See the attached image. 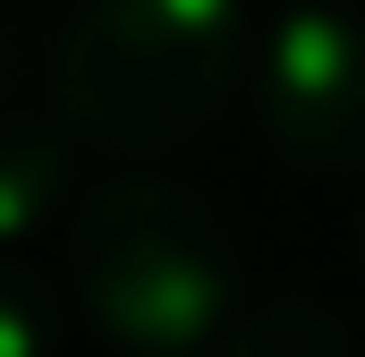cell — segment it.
Returning a JSON list of instances; mask_svg holds the SVG:
<instances>
[{
    "instance_id": "cell-1",
    "label": "cell",
    "mask_w": 365,
    "mask_h": 357,
    "mask_svg": "<svg viewBox=\"0 0 365 357\" xmlns=\"http://www.w3.org/2000/svg\"><path fill=\"white\" fill-rule=\"evenodd\" d=\"M247 60L238 0H86L51 43L43 102L68 119L77 145L162 154L195 136Z\"/></svg>"
},
{
    "instance_id": "cell-2",
    "label": "cell",
    "mask_w": 365,
    "mask_h": 357,
    "mask_svg": "<svg viewBox=\"0 0 365 357\" xmlns=\"http://www.w3.org/2000/svg\"><path fill=\"white\" fill-rule=\"evenodd\" d=\"M68 289L128 357H195L230 332L238 256L230 221L179 178H102L68 230Z\"/></svg>"
},
{
    "instance_id": "cell-3",
    "label": "cell",
    "mask_w": 365,
    "mask_h": 357,
    "mask_svg": "<svg viewBox=\"0 0 365 357\" xmlns=\"http://www.w3.org/2000/svg\"><path fill=\"white\" fill-rule=\"evenodd\" d=\"M255 111L272 154L306 171H357L365 162V9L306 0L289 9L255 69Z\"/></svg>"
},
{
    "instance_id": "cell-4",
    "label": "cell",
    "mask_w": 365,
    "mask_h": 357,
    "mask_svg": "<svg viewBox=\"0 0 365 357\" xmlns=\"http://www.w3.org/2000/svg\"><path fill=\"white\" fill-rule=\"evenodd\" d=\"M68 145L77 136L51 102L43 111L0 102V247H17L51 221V204L68 196Z\"/></svg>"
},
{
    "instance_id": "cell-5",
    "label": "cell",
    "mask_w": 365,
    "mask_h": 357,
    "mask_svg": "<svg viewBox=\"0 0 365 357\" xmlns=\"http://www.w3.org/2000/svg\"><path fill=\"white\" fill-rule=\"evenodd\" d=\"M212 357H349V332H340V315H323L314 298H272V306H255V315H238Z\"/></svg>"
},
{
    "instance_id": "cell-6",
    "label": "cell",
    "mask_w": 365,
    "mask_h": 357,
    "mask_svg": "<svg viewBox=\"0 0 365 357\" xmlns=\"http://www.w3.org/2000/svg\"><path fill=\"white\" fill-rule=\"evenodd\" d=\"M0 357H51V298L17 264H0Z\"/></svg>"
},
{
    "instance_id": "cell-7",
    "label": "cell",
    "mask_w": 365,
    "mask_h": 357,
    "mask_svg": "<svg viewBox=\"0 0 365 357\" xmlns=\"http://www.w3.org/2000/svg\"><path fill=\"white\" fill-rule=\"evenodd\" d=\"M0 102H17V26L0 17Z\"/></svg>"
},
{
    "instance_id": "cell-8",
    "label": "cell",
    "mask_w": 365,
    "mask_h": 357,
    "mask_svg": "<svg viewBox=\"0 0 365 357\" xmlns=\"http://www.w3.org/2000/svg\"><path fill=\"white\" fill-rule=\"evenodd\" d=\"M357 256H365V221H357Z\"/></svg>"
}]
</instances>
